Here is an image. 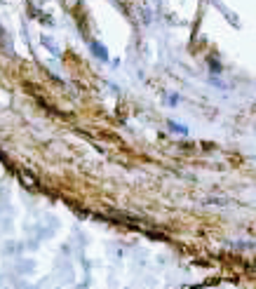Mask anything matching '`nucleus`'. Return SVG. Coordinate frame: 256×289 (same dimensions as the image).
<instances>
[{"instance_id": "f257e3e1", "label": "nucleus", "mask_w": 256, "mask_h": 289, "mask_svg": "<svg viewBox=\"0 0 256 289\" xmlns=\"http://www.w3.org/2000/svg\"><path fill=\"white\" fill-rule=\"evenodd\" d=\"M90 50H92V54H94L96 59H101V61H108V50L101 45V42H90Z\"/></svg>"}, {"instance_id": "f03ea898", "label": "nucleus", "mask_w": 256, "mask_h": 289, "mask_svg": "<svg viewBox=\"0 0 256 289\" xmlns=\"http://www.w3.org/2000/svg\"><path fill=\"white\" fill-rule=\"evenodd\" d=\"M169 130L179 132V134H183V136L188 134V127H186V125H179V122H174V120H169Z\"/></svg>"}, {"instance_id": "7ed1b4c3", "label": "nucleus", "mask_w": 256, "mask_h": 289, "mask_svg": "<svg viewBox=\"0 0 256 289\" xmlns=\"http://www.w3.org/2000/svg\"><path fill=\"white\" fill-rule=\"evenodd\" d=\"M167 99H169V101H167L169 106H176V104H179V94H167Z\"/></svg>"}]
</instances>
